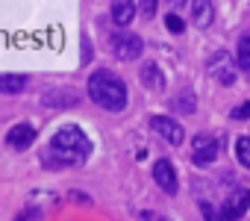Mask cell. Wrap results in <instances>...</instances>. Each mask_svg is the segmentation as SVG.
Masks as SVG:
<instances>
[{"label":"cell","mask_w":250,"mask_h":221,"mask_svg":"<svg viewBox=\"0 0 250 221\" xmlns=\"http://www.w3.org/2000/svg\"><path fill=\"white\" fill-rule=\"evenodd\" d=\"M88 154H91L88 136H85L80 127L68 124V127L56 130L50 148L42 154V162H44L47 168H62V165H77V162H83Z\"/></svg>","instance_id":"1"},{"label":"cell","mask_w":250,"mask_h":221,"mask_svg":"<svg viewBox=\"0 0 250 221\" xmlns=\"http://www.w3.org/2000/svg\"><path fill=\"white\" fill-rule=\"evenodd\" d=\"M88 97L106 112H121L127 106V86H124L112 71H94L88 80Z\"/></svg>","instance_id":"2"},{"label":"cell","mask_w":250,"mask_h":221,"mask_svg":"<svg viewBox=\"0 0 250 221\" xmlns=\"http://www.w3.org/2000/svg\"><path fill=\"white\" fill-rule=\"evenodd\" d=\"M109 47L115 50V56H118L121 62H133V59L142 56L145 42H142L136 33H115V36L109 39Z\"/></svg>","instance_id":"3"},{"label":"cell","mask_w":250,"mask_h":221,"mask_svg":"<svg viewBox=\"0 0 250 221\" xmlns=\"http://www.w3.org/2000/svg\"><path fill=\"white\" fill-rule=\"evenodd\" d=\"M209 74L221 83V86H232L235 83V68H232V56L229 53H215L209 59Z\"/></svg>","instance_id":"4"},{"label":"cell","mask_w":250,"mask_h":221,"mask_svg":"<svg viewBox=\"0 0 250 221\" xmlns=\"http://www.w3.org/2000/svg\"><path fill=\"white\" fill-rule=\"evenodd\" d=\"M191 148H194V154H191L194 165H212V162H215V156H218V142H215L212 136H206V133L194 136Z\"/></svg>","instance_id":"5"},{"label":"cell","mask_w":250,"mask_h":221,"mask_svg":"<svg viewBox=\"0 0 250 221\" xmlns=\"http://www.w3.org/2000/svg\"><path fill=\"white\" fill-rule=\"evenodd\" d=\"M150 127H153L165 142H171V145H183V127H180L174 118H168V115H153V118H150Z\"/></svg>","instance_id":"6"},{"label":"cell","mask_w":250,"mask_h":221,"mask_svg":"<svg viewBox=\"0 0 250 221\" xmlns=\"http://www.w3.org/2000/svg\"><path fill=\"white\" fill-rule=\"evenodd\" d=\"M153 180H156V186H159L165 195H177V171H174V165H171L168 159H156V165H153Z\"/></svg>","instance_id":"7"},{"label":"cell","mask_w":250,"mask_h":221,"mask_svg":"<svg viewBox=\"0 0 250 221\" xmlns=\"http://www.w3.org/2000/svg\"><path fill=\"white\" fill-rule=\"evenodd\" d=\"M36 142V127L33 124H15L9 133H6V145L15 148V151H24Z\"/></svg>","instance_id":"8"},{"label":"cell","mask_w":250,"mask_h":221,"mask_svg":"<svg viewBox=\"0 0 250 221\" xmlns=\"http://www.w3.org/2000/svg\"><path fill=\"white\" fill-rule=\"evenodd\" d=\"M191 21L206 30L212 21H215V6H212V0H191Z\"/></svg>","instance_id":"9"},{"label":"cell","mask_w":250,"mask_h":221,"mask_svg":"<svg viewBox=\"0 0 250 221\" xmlns=\"http://www.w3.org/2000/svg\"><path fill=\"white\" fill-rule=\"evenodd\" d=\"M142 83H145V88H150V91H162V88H165V74H162V68H159L156 62H142Z\"/></svg>","instance_id":"10"},{"label":"cell","mask_w":250,"mask_h":221,"mask_svg":"<svg viewBox=\"0 0 250 221\" xmlns=\"http://www.w3.org/2000/svg\"><path fill=\"white\" fill-rule=\"evenodd\" d=\"M136 12H139V6L133 3V0H112V21L118 27H127L136 18Z\"/></svg>","instance_id":"11"},{"label":"cell","mask_w":250,"mask_h":221,"mask_svg":"<svg viewBox=\"0 0 250 221\" xmlns=\"http://www.w3.org/2000/svg\"><path fill=\"white\" fill-rule=\"evenodd\" d=\"M247 206H250V195L238 189V192H235V195H232V198L227 200V206H224V215L235 221V218H241V215L247 212Z\"/></svg>","instance_id":"12"},{"label":"cell","mask_w":250,"mask_h":221,"mask_svg":"<svg viewBox=\"0 0 250 221\" xmlns=\"http://www.w3.org/2000/svg\"><path fill=\"white\" fill-rule=\"evenodd\" d=\"M27 88L24 74H0V94H21Z\"/></svg>","instance_id":"13"},{"label":"cell","mask_w":250,"mask_h":221,"mask_svg":"<svg viewBox=\"0 0 250 221\" xmlns=\"http://www.w3.org/2000/svg\"><path fill=\"white\" fill-rule=\"evenodd\" d=\"M174 109H177V112H186V115H191L194 112V94L191 91H183V94H177L174 97Z\"/></svg>","instance_id":"14"},{"label":"cell","mask_w":250,"mask_h":221,"mask_svg":"<svg viewBox=\"0 0 250 221\" xmlns=\"http://www.w3.org/2000/svg\"><path fill=\"white\" fill-rule=\"evenodd\" d=\"M235 56H238V65H241L244 71H250V33L238 39V53H235Z\"/></svg>","instance_id":"15"},{"label":"cell","mask_w":250,"mask_h":221,"mask_svg":"<svg viewBox=\"0 0 250 221\" xmlns=\"http://www.w3.org/2000/svg\"><path fill=\"white\" fill-rule=\"evenodd\" d=\"M53 100H65V106H74L77 103V94L74 91H47L44 94V103L53 106Z\"/></svg>","instance_id":"16"},{"label":"cell","mask_w":250,"mask_h":221,"mask_svg":"<svg viewBox=\"0 0 250 221\" xmlns=\"http://www.w3.org/2000/svg\"><path fill=\"white\" fill-rule=\"evenodd\" d=\"M235 154H238V162L244 168H250V136H244V139L235 142Z\"/></svg>","instance_id":"17"},{"label":"cell","mask_w":250,"mask_h":221,"mask_svg":"<svg viewBox=\"0 0 250 221\" xmlns=\"http://www.w3.org/2000/svg\"><path fill=\"white\" fill-rule=\"evenodd\" d=\"M165 27H168L171 33H177V36L186 33V21H183L180 15H165Z\"/></svg>","instance_id":"18"},{"label":"cell","mask_w":250,"mask_h":221,"mask_svg":"<svg viewBox=\"0 0 250 221\" xmlns=\"http://www.w3.org/2000/svg\"><path fill=\"white\" fill-rule=\"evenodd\" d=\"M42 218H44V212H42V209H36V206H27V209H24V212H21L15 221H42Z\"/></svg>","instance_id":"19"},{"label":"cell","mask_w":250,"mask_h":221,"mask_svg":"<svg viewBox=\"0 0 250 221\" xmlns=\"http://www.w3.org/2000/svg\"><path fill=\"white\" fill-rule=\"evenodd\" d=\"M156 6H159V0H142V3H139V9H142L145 18H153L156 15Z\"/></svg>","instance_id":"20"},{"label":"cell","mask_w":250,"mask_h":221,"mask_svg":"<svg viewBox=\"0 0 250 221\" xmlns=\"http://www.w3.org/2000/svg\"><path fill=\"white\" fill-rule=\"evenodd\" d=\"M244 118H250V100L232 109V121H244Z\"/></svg>","instance_id":"21"},{"label":"cell","mask_w":250,"mask_h":221,"mask_svg":"<svg viewBox=\"0 0 250 221\" xmlns=\"http://www.w3.org/2000/svg\"><path fill=\"white\" fill-rule=\"evenodd\" d=\"M88 59H91V50H88V39H85V36H83V56H80V62H83V65H85V62H88Z\"/></svg>","instance_id":"22"},{"label":"cell","mask_w":250,"mask_h":221,"mask_svg":"<svg viewBox=\"0 0 250 221\" xmlns=\"http://www.w3.org/2000/svg\"><path fill=\"white\" fill-rule=\"evenodd\" d=\"M71 198H74V200H80V203H88V198H85L83 192H71Z\"/></svg>","instance_id":"23"},{"label":"cell","mask_w":250,"mask_h":221,"mask_svg":"<svg viewBox=\"0 0 250 221\" xmlns=\"http://www.w3.org/2000/svg\"><path fill=\"white\" fill-rule=\"evenodd\" d=\"M171 3H174V6H183V3H186V0H171Z\"/></svg>","instance_id":"24"},{"label":"cell","mask_w":250,"mask_h":221,"mask_svg":"<svg viewBox=\"0 0 250 221\" xmlns=\"http://www.w3.org/2000/svg\"><path fill=\"white\" fill-rule=\"evenodd\" d=\"M162 221H168V218H162Z\"/></svg>","instance_id":"25"}]
</instances>
